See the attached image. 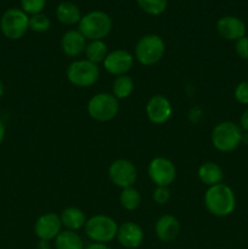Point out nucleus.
<instances>
[{"mask_svg": "<svg viewBox=\"0 0 248 249\" xmlns=\"http://www.w3.org/2000/svg\"><path fill=\"white\" fill-rule=\"evenodd\" d=\"M204 204L212 215L225 218L235 211L236 196L231 187L220 182L207 189L204 194Z\"/></svg>", "mask_w": 248, "mask_h": 249, "instance_id": "f257e3e1", "label": "nucleus"}, {"mask_svg": "<svg viewBox=\"0 0 248 249\" xmlns=\"http://www.w3.org/2000/svg\"><path fill=\"white\" fill-rule=\"evenodd\" d=\"M242 129L233 122H221L212 130V143L219 152H232L242 143Z\"/></svg>", "mask_w": 248, "mask_h": 249, "instance_id": "f03ea898", "label": "nucleus"}, {"mask_svg": "<svg viewBox=\"0 0 248 249\" xmlns=\"http://www.w3.org/2000/svg\"><path fill=\"white\" fill-rule=\"evenodd\" d=\"M112 29L111 17L104 11H91L83 16L78 23V31L87 40H102Z\"/></svg>", "mask_w": 248, "mask_h": 249, "instance_id": "7ed1b4c3", "label": "nucleus"}, {"mask_svg": "<svg viewBox=\"0 0 248 249\" xmlns=\"http://www.w3.org/2000/svg\"><path fill=\"white\" fill-rule=\"evenodd\" d=\"M118 224L113 218L105 214H96L85 223V233L94 243L107 245L117 237Z\"/></svg>", "mask_w": 248, "mask_h": 249, "instance_id": "20e7f679", "label": "nucleus"}, {"mask_svg": "<svg viewBox=\"0 0 248 249\" xmlns=\"http://www.w3.org/2000/svg\"><path fill=\"white\" fill-rule=\"evenodd\" d=\"M165 53V44L157 34H147L139 39L135 45V58L142 66H153L159 62Z\"/></svg>", "mask_w": 248, "mask_h": 249, "instance_id": "39448f33", "label": "nucleus"}, {"mask_svg": "<svg viewBox=\"0 0 248 249\" xmlns=\"http://www.w3.org/2000/svg\"><path fill=\"white\" fill-rule=\"evenodd\" d=\"M71 84L77 88H90L99 80L100 68L97 65L85 60H74L66 71Z\"/></svg>", "mask_w": 248, "mask_h": 249, "instance_id": "423d86ee", "label": "nucleus"}, {"mask_svg": "<svg viewBox=\"0 0 248 249\" xmlns=\"http://www.w3.org/2000/svg\"><path fill=\"white\" fill-rule=\"evenodd\" d=\"M119 111V100L112 92H99L88 102V113L97 122H109L114 119Z\"/></svg>", "mask_w": 248, "mask_h": 249, "instance_id": "0eeeda50", "label": "nucleus"}, {"mask_svg": "<svg viewBox=\"0 0 248 249\" xmlns=\"http://www.w3.org/2000/svg\"><path fill=\"white\" fill-rule=\"evenodd\" d=\"M29 28V17L23 10L9 9L0 19V29L7 39L17 40L27 33Z\"/></svg>", "mask_w": 248, "mask_h": 249, "instance_id": "6e6552de", "label": "nucleus"}, {"mask_svg": "<svg viewBox=\"0 0 248 249\" xmlns=\"http://www.w3.org/2000/svg\"><path fill=\"white\" fill-rule=\"evenodd\" d=\"M148 177L156 186L169 187L177 178V168L167 157L158 156L150 162L147 168Z\"/></svg>", "mask_w": 248, "mask_h": 249, "instance_id": "1a4fd4ad", "label": "nucleus"}, {"mask_svg": "<svg viewBox=\"0 0 248 249\" xmlns=\"http://www.w3.org/2000/svg\"><path fill=\"white\" fill-rule=\"evenodd\" d=\"M109 180L113 185L121 189L134 186L138 179V170L134 163L129 160H116L108 168Z\"/></svg>", "mask_w": 248, "mask_h": 249, "instance_id": "9d476101", "label": "nucleus"}, {"mask_svg": "<svg viewBox=\"0 0 248 249\" xmlns=\"http://www.w3.org/2000/svg\"><path fill=\"white\" fill-rule=\"evenodd\" d=\"M102 63L107 73L119 77L126 74L131 70L134 65V55L123 49H117L108 53Z\"/></svg>", "mask_w": 248, "mask_h": 249, "instance_id": "9b49d317", "label": "nucleus"}, {"mask_svg": "<svg viewBox=\"0 0 248 249\" xmlns=\"http://www.w3.org/2000/svg\"><path fill=\"white\" fill-rule=\"evenodd\" d=\"M62 223L60 215L55 213H45L36 219L34 224V233L39 241L55 240L62 231Z\"/></svg>", "mask_w": 248, "mask_h": 249, "instance_id": "f8f14e48", "label": "nucleus"}, {"mask_svg": "<svg viewBox=\"0 0 248 249\" xmlns=\"http://www.w3.org/2000/svg\"><path fill=\"white\" fill-rule=\"evenodd\" d=\"M173 114V106L169 100L163 95H155L146 105V116L153 124L167 123Z\"/></svg>", "mask_w": 248, "mask_h": 249, "instance_id": "ddd939ff", "label": "nucleus"}, {"mask_svg": "<svg viewBox=\"0 0 248 249\" xmlns=\"http://www.w3.org/2000/svg\"><path fill=\"white\" fill-rule=\"evenodd\" d=\"M143 237H145V233L139 224L133 223V221H125L118 226L116 238L122 247L126 249H136L142 245Z\"/></svg>", "mask_w": 248, "mask_h": 249, "instance_id": "4468645a", "label": "nucleus"}, {"mask_svg": "<svg viewBox=\"0 0 248 249\" xmlns=\"http://www.w3.org/2000/svg\"><path fill=\"white\" fill-rule=\"evenodd\" d=\"M216 31L221 38L237 41L246 36V24L238 17L224 16L216 22Z\"/></svg>", "mask_w": 248, "mask_h": 249, "instance_id": "2eb2a0df", "label": "nucleus"}, {"mask_svg": "<svg viewBox=\"0 0 248 249\" xmlns=\"http://www.w3.org/2000/svg\"><path fill=\"white\" fill-rule=\"evenodd\" d=\"M87 48V39L79 31L71 29L63 34L61 39V50L67 57L77 58L83 55Z\"/></svg>", "mask_w": 248, "mask_h": 249, "instance_id": "dca6fc26", "label": "nucleus"}, {"mask_svg": "<svg viewBox=\"0 0 248 249\" xmlns=\"http://www.w3.org/2000/svg\"><path fill=\"white\" fill-rule=\"evenodd\" d=\"M155 232L160 242H172L180 233L179 220L174 215H170V214L162 215L156 221Z\"/></svg>", "mask_w": 248, "mask_h": 249, "instance_id": "f3484780", "label": "nucleus"}, {"mask_svg": "<svg viewBox=\"0 0 248 249\" xmlns=\"http://www.w3.org/2000/svg\"><path fill=\"white\" fill-rule=\"evenodd\" d=\"M60 218L65 230L71 231H78L84 228L88 220L84 212L78 207H68V208L63 209Z\"/></svg>", "mask_w": 248, "mask_h": 249, "instance_id": "a211bd4d", "label": "nucleus"}, {"mask_svg": "<svg viewBox=\"0 0 248 249\" xmlns=\"http://www.w3.org/2000/svg\"><path fill=\"white\" fill-rule=\"evenodd\" d=\"M197 175H198V179L201 180L202 184L207 185L208 187L220 184L224 178L221 167L214 162L202 163L197 170Z\"/></svg>", "mask_w": 248, "mask_h": 249, "instance_id": "6ab92c4d", "label": "nucleus"}, {"mask_svg": "<svg viewBox=\"0 0 248 249\" xmlns=\"http://www.w3.org/2000/svg\"><path fill=\"white\" fill-rule=\"evenodd\" d=\"M56 16H57L58 21L66 26H73L75 23H79L80 18H82L77 5L70 1H63L58 5L56 9Z\"/></svg>", "mask_w": 248, "mask_h": 249, "instance_id": "aec40b11", "label": "nucleus"}, {"mask_svg": "<svg viewBox=\"0 0 248 249\" xmlns=\"http://www.w3.org/2000/svg\"><path fill=\"white\" fill-rule=\"evenodd\" d=\"M56 249H84L85 245L83 238L77 231L62 230L55 238Z\"/></svg>", "mask_w": 248, "mask_h": 249, "instance_id": "412c9836", "label": "nucleus"}, {"mask_svg": "<svg viewBox=\"0 0 248 249\" xmlns=\"http://www.w3.org/2000/svg\"><path fill=\"white\" fill-rule=\"evenodd\" d=\"M134 89H135V83L128 74L116 77L112 83V95L117 100L128 99L133 94Z\"/></svg>", "mask_w": 248, "mask_h": 249, "instance_id": "4be33fe9", "label": "nucleus"}, {"mask_svg": "<svg viewBox=\"0 0 248 249\" xmlns=\"http://www.w3.org/2000/svg\"><path fill=\"white\" fill-rule=\"evenodd\" d=\"M84 53L88 61L97 65L100 62H104L106 56L108 55V49L104 40H91L89 44H87Z\"/></svg>", "mask_w": 248, "mask_h": 249, "instance_id": "5701e85b", "label": "nucleus"}, {"mask_svg": "<svg viewBox=\"0 0 248 249\" xmlns=\"http://www.w3.org/2000/svg\"><path fill=\"white\" fill-rule=\"evenodd\" d=\"M119 203L122 208L125 211H135L141 204V195L138 189L134 186L122 189L121 195H119Z\"/></svg>", "mask_w": 248, "mask_h": 249, "instance_id": "b1692460", "label": "nucleus"}, {"mask_svg": "<svg viewBox=\"0 0 248 249\" xmlns=\"http://www.w3.org/2000/svg\"><path fill=\"white\" fill-rule=\"evenodd\" d=\"M136 1L142 11L152 16L162 14L168 4V0H136Z\"/></svg>", "mask_w": 248, "mask_h": 249, "instance_id": "393cba45", "label": "nucleus"}, {"mask_svg": "<svg viewBox=\"0 0 248 249\" xmlns=\"http://www.w3.org/2000/svg\"><path fill=\"white\" fill-rule=\"evenodd\" d=\"M51 26L50 18L43 14L33 15L29 17V29L36 33H44V32L49 31Z\"/></svg>", "mask_w": 248, "mask_h": 249, "instance_id": "a878e982", "label": "nucleus"}, {"mask_svg": "<svg viewBox=\"0 0 248 249\" xmlns=\"http://www.w3.org/2000/svg\"><path fill=\"white\" fill-rule=\"evenodd\" d=\"M46 5V0H21L22 10L27 15H38L41 14Z\"/></svg>", "mask_w": 248, "mask_h": 249, "instance_id": "bb28decb", "label": "nucleus"}, {"mask_svg": "<svg viewBox=\"0 0 248 249\" xmlns=\"http://www.w3.org/2000/svg\"><path fill=\"white\" fill-rule=\"evenodd\" d=\"M170 197H172V195H170L169 187L156 186V189L153 190L152 192L153 201H155L157 204H159V206H164V204H167L168 202L170 201Z\"/></svg>", "mask_w": 248, "mask_h": 249, "instance_id": "cd10ccee", "label": "nucleus"}, {"mask_svg": "<svg viewBox=\"0 0 248 249\" xmlns=\"http://www.w3.org/2000/svg\"><path fill=\"white\" fill-rule=\"evenodd\" d=\"M235 99L236 101L240 102L241 105H248V80L241 82L235 88Z\"/></svg>", "mask_w": 248, "mask_h": 249, "instance_id": "c85d7f7f", "label": "nucleus"}, {"mask_svg": "<svg viewBox=\"0 0 248 249\" xmlns=\"http://www.w3.org/2000/svg\"><path fill=\"white\" fill-rule=\"evenodd\" d=\"M236 53L240 56L243 60H248V36H243V38L238 39L236 41L235 45Z\"/></svg>", "mask_w": 248, "mask_h": 249, "instance_id": "c756f323", "label": "nucleus"}, {"mask_svg": "<svg viewBox=\"0 0 248 249\" xmlns=\"http://www.w3.org/2000/svg\"><path fill=\"white\" fill-rule=\"evenodd\" d=\"M240 128L248 133V108H246L245 111H243V113L241 114Z\"/></svg>", "mask_w": 248, "mask_h": 249, "instance_id": "7c9ffc66", "label": "nucleus"}, {"mask_svg": "<svg viewBox=\"0 0 248 249\" xmlns=\"http://www.w3.org/2000/svg\"><path fill=\"white\" fill-rule=\"evenodd\" d=\"M84 249H112L108 247L107 245H104V243H91V245L87 246Z\"/></svg>", "mask_w": 248, "mask_h": 249, "instance_id": "2f4dec72", "label": "nucleus"}, {"mask_svg": "<svg viewBox=\"0 0 248 249\" xmlns=\"http://www.w3.org/2000/svg\"><path fill=\"white\" fill-rule=\"evenodd\" d=\"M5 133H6V128H5V124L0 121V145L2 143L5 139Z\"/></svg>", "mask_w": 248, "mask_h": 249, "instance_id": "473e14b6", "label": "nucleus"}, {"mask_svg": "<svg viewBox=\"0 0 248 249\" xmlns=\"http://www.w3.org/2000/svg\"><path fill=\"white\" fill-rule=\"evenodd\" d=\"M36 249H50L49 242H46V241H39V243L36 245Z\"/></svg>", "mask_w": 248, "mask_h": 249, "instance_id": "72a5a7b5", "label": "nucleus"}, {"mask_svg": "<svg viewBox=\"0 0 248 249\" xmlns=\"http://www.w3.org/2000/svg\"><path fill=\"white\" fill-rule=\"evenodd\" d=\"M4 91H5L4 84H2V82H1V80H0V99H1L2 95H4Z\"/></svg>", "mask_w": 248, "mask_h": 249, "instance_id": "f704fd0d", "label": "nucleus"}, {"mask_svg": "<svg viewBox=\"0 0 248 249\" xmlns=\"http://www.w3.org/2000/svg\"><path fill=\"white\" fill-rule=\"evenodd\" d=\"M242 142L248 143V133L247 134H243V135H242Z\"/></svg>", "mask_w": 248, "mask_h": 249, "instance_id": "c9c22d12", "label": "nucleus"}]
</instances>
